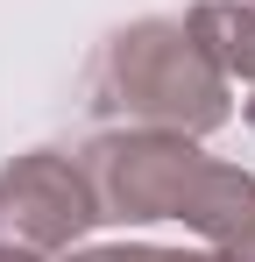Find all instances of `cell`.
<instances>
[{"label": "cell", "mask_w": 255, "mask_h": 262, "mask_svg": "<svg viewBox=\"0 0 255 262\" xmlns=\"http://www.w3.org/2000/svg\"><path fill=\"white\" fill-rule=\"evenodd\" d=\"M85 99L107 128L213 135L234 121V78L199 50L184 14H142L114 29L85 64Z\"/></svg>", "instance_id": "1"}, {"label": "cell", "mask_w": 255, "mask_h": 262, "mask_svg": "<svg viewBox=\"0 0 255 262\" xmlns=\"http://www.w3.org/2000/svg\"><path fill=\"white\" fill-rule=\"evenodd\" d=\"M99 220L121 227H149V220H177L192 184L213 156L199 149V135H170V128H99L78 149Z\"/></svg>", "instance_id": "2"}, {"label": "cell", "mask_w": 255, "mask_h": 262, "mask_svg": "<svg viewBox=\"0 0 255 262\" xmlns=\"http://www.w3.org/2000/svg\"><path fill=\"white\" fill-rule=\"evenodd\" d=\"M99 227V199L78 156L64 149H29L0 170V241L36 248V255H71Z\"/></svg>", "instance_id": "3"}, {"label": "cell", "mask_w": 255, "mask_h": 262, "mask_svg": "<svg viewBox=\"0 0 255 262\" xmlns=\"http://www.w3.org/2000/svg\"><path fill=\"white\" fill-rule=\"evenodd\" d=\"M177 220H184L206 248H227L234 262H255V177H248V170L206 163Z\"/></svg>", "instance_id": "4"}, {"label": "cell", "mask_w": 255, "mask_h": 262, "mask_svg": "<svg viewBox=\"0 0 255 262\" xmlns=\"http://www.w3.org/2000/svg\"><path fill=\"white\" fill-rule=\"evenodd\" d=\"M184 29L199 36V50L227 78H248L255 85V0H199L184 14Z\"/></svg>", "instance_id": "5"}, {"label": "cell", "mask_w": 255, "mask_h": 262, "mask_svg": "<svg viewBox=\"0 0 255 262\" xmlns=\"http://www.w3.org/2000/svg\"><path fill=\"white\" fill-rule=\"evenodd\" d=\"M64 262H234L227 248H156V241H107V248H71Z\"/></svg>", "instance_id": "6"}, {"label": "cell", "mask_w": 255, "mask_h": 262, "mask_svg": "<svg viewBox=\"0 0 255 262\" xmlns=\"http://www.w3.org/2000/svg\"><path fill=\"white\" fill-rule=\"evenodd\" d=\"M0 262H50V255H36V248H7V241H0Z\"/></svg>", "instance_id": "7"}, {"label": "cell", "mask_w": 255, "mask_h": 262, "mask_svg": "<svg viewBox=\"0 0 255 262\" xmlns=\"http://www.w3.org/2000/svg\"><path fill=\"white\" fill-rule=\"evenodd\" d=\"M248 128H255V85H248Z\"/></svg>", "instance_id": "8"}]
</instances>
